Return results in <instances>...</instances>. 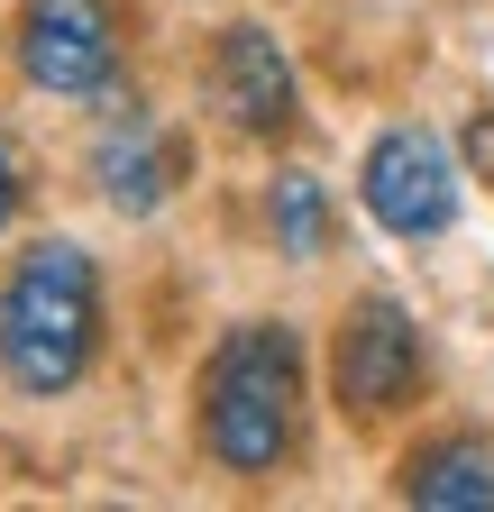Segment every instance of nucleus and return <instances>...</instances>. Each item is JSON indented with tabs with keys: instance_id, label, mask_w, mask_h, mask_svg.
<instances>
[{
	"instance_id": "f257e3e1",
	"label": "nucleus",
	"mask_w": 494,
	"mask_h": 512,
	"mask_svg": "<svg viewBox=\"0 0 494 512\" xmlns=\"http://www.w3.org/2000/svg\"><path fill=\"white\" fill-rule=\"evenodd\" d=\"M92 330H101V284H92V256L46 238L19 256L10 293H0V366L28 394H65V384L92 366Z\"/></svg>"
},
{
	"instance_id": "1a4fd4ad",
	"label": "nucleus",
	"mask_w": 494,
	"mask_h": 512,
	"mask_svg": "<svg viewBox=\"0 0 494 512\" xmlns=\"http://www.w3.org/2000/svg\"><path fill=\"white\" fill-rule=\"evenodd\" d=\"M275 238H284V256H321L330 247V192L312 174H275Z\"/></svg>"
},
{
	"instance_id": "7ed1b4c3",
	"label": "nucleus",
	"mask_w": 494,
	"mask_h": 512,
	"mask_svg": "<svg viewBox=\"0 0 494 512\" xmlns=\"http://www.w3.org/2000/svg\"><path fill=\"white\" fill-rule=\"evenodd\" d=\"M366 211H376L394 238H430L458 220V174H449V147L430 128H394V138L366 147Z\"/></svg>"
},
{
	"instance_id": "0eeeda50",
	"label": "nucleus",
	"mask_w": 494,
	"mask_h": 512,
	"mask_svg": "<svg viewBox=\"0 0 494 512\" xmlns=\"http://www.w3.org/2000/svg\"><path fill=\"white\" fill-rule=\"evenodd\" d=\"M174 174H183V147L165 138V128H147V119H129V128L101 147V183H110L119 211H156Z\"/></svg>"
},
{
	"instance_id": "423d86ee",
	"label": "nucleus",
	"mask_w": 494,
	"mask_h": 512,
	"mask_svg": "<svg viewBox=\"0 0 494 512\" xmlns=\"http://www.w3.org/2000/svg\"><path fill=\"white\" fill-rule=\"evenodd\" d=\"M211 101L229 128H247V138H275V128H293V64L266 28H229L211 46Z\"/></svg>"
},
{
	"instance_id": "6e6552de",
	"label": "nucleus",
	"mask_w": 494,
	"mask_h": 512,
	"mask_svg": "<svg viewBox=\"0 0 494 512\" xmlns=\"http://www.w3.org/2000/svg\"><path fill=\"white\" fill-rule=\"evenodd\" d=\"M412 503H430V512H485L494 503V458L476 439H449V448H421L412 458V485H403Z\"/></svg>"
},
{
	"instance_id": "39448f33",
	"label": "nucleus",
	"mask_w": 494,
	"mask_h": 512,
	"mask_svg": "<svg viewBox=\"0 0 494 512\" xmlns=\"http://www.w3.org/2000/svg\"><path fill=\"white\" fill-rule=\"evenodd\" d=\"M19 64H28L37 92H101L110 64H119L110 10H101V0H28V19H19Z\"/></svg>"
},
{
	"instance_id": "9b49d317",
	"label": "nucleus",
	"mask_w": 494,
	"mask_h": 512,
	"mask_svg": "<svg viewBox=\"0 0 494 512\" xmlns=\"http://www.w3.org/2000/svg\"><path fill=\"white\" fill-rule=\"evenodd\" d=\"M10 211H19V156L0 147V220H10Z\"/></svg>"
},
{
	"instance_id": "20e7f679",
	"label": "nucleus",
	"mask_w": 494,
	"mask_h": 512,
	"mask_svg": "<svg viewBox=\"0 0 494 512\" xmlns=\"http://www.w3.org/2000/svg\"><path fill=\"white\" fill-rule=\"evenodd\" d=\"M412 384H421V330H412V311L403 302H357L348 330H339V403L357 421H376V412H403L412 403Z\"/></svg>"
},
{
	"instance_id": "9d476101",
	"label": "nucleus",
	"mask_w": 494,
	"mask_h": 512,
	"mask_svg": "<svg viewBox=\"0 0 494 512\" xmlns=\"http://www.w3.org/2000/svg\"><path fill=\"white\" fill-rule=\"evenodd\" d=\"M467 174H476V183H494V110H476V119H467Z\"/></svg>"
},
{
	"instance_id": "f03ea898",
	"label": "nucleus",
	"mask_w": 494,
	"mask_h": 512,
	"mask_svg": "<svg viewBox=\"0 0 494 512\" xmlns=\"http://www.w3.org/2000/svg\"><path fill=\"white\" fill-rule=\"evenodd\" d=\"M293 412H302V348H293V330L257 320V330H238L220 348V366L202 384V439L220 467L266 476L293 448Z\"/></svg>"
}]
</instances>
